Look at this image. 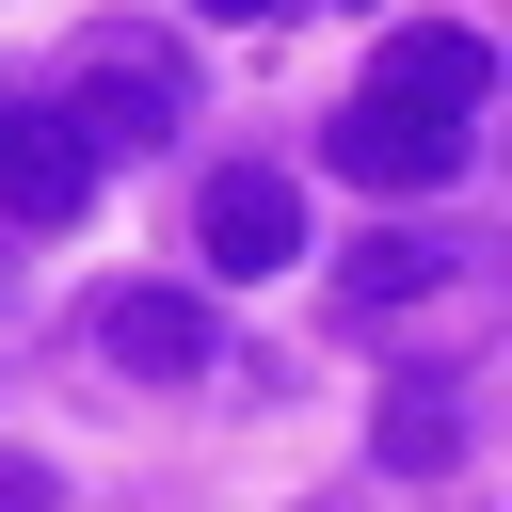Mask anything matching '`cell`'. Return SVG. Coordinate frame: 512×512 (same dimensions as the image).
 Segmentation results:
<instances>
[{"instance_id":"obj_1","label":"cell","mask_w":512,"mask_h":512,"mask_svg":"<svg viewBox=\"0 0 512 512\" xmlns=\"http://www.w3.org/2000/svg\"><path fill=\"white\" fill-rule=\"evenodd\" d=\"M320 160H336L352 192H448V176L480 160V112H448V96H400V80H352V112L320 128Z\"/></svg>"},{"instance_id":"obj_2","label":"cell","mask_w":512,"mask_h":512,"mask_svg":"<svg viewBox=\"0 0 512 512\" xmlns=\"http://www.w3.org/2000/svg\"><path fill=\"white\" fill-rule=\"evenodd\" d=\"M64 128H80V160H144V144H176V48H128V32H96V48H80V96H64Z\"/></svg>"},{"instance_id":"obj_3","label":"cell","mask_w":512,"mask_h":512,"mask_svg":"<svg viewBox=\"0 0 512 512\" xmlns=\"http://www.w3.org/2000/svg\"><path fill=\"white\" fill-rule=\"evenodd\" d=\"M192 256H208L224 288H256V272H288V256H304V192H288L272 160H240V176H208V192H192Z\"/></svg>"},{"instance_id":"obj_4","label":"cell","mask_w":512,"mask_h":512,"mask_svg":"<svg viewBox=\"0 0 512 512\" xmlns=\"http://www.w3.org/2000/svg\"><path fill=\"white\" fill-rule=\"evenodd\" d=\"M80 192H96L80 128H64V112H16V96H0V224H80Z\"/></svg>"},{"instance_id":"obj_5","label":"cell","mask_w":512,"mask_h":512,"mask_svg":"<svg viewBox=\"0 0 512 512\" xmlns=\"http://www.w3.org/2000/svg\"><path fill=\"white\" fill-rule=\"evenodd\" d=\"M96 352L144 368V384H192V368H208V304H192V288H112V304H96Z\"/></svg>"},{"instance_id":"obj_6","label":"cell","mask_w":512,"mask_h":512,"mask_svg":"<svg viewBox=\"0 0 512 512\" xmlns=\"http://www.w3.org/2000/svg\"><path fill=\"white\" fill-rule=\"evenodd\" d=\"M368 80H400V96H448V112H480L496 96V48L464 32V16H416V32H384V64Z\"/></svg>"},{"instance_id":"obj_7","label":"cell","mask_w":512,"mask_h":512,"mask_svg":"<svg viewBox=\"0 0 512 512\" xmlns=\"http://www.w3.org/2000/svg\"><path fill=\"white\" fill-rule=\"evenodd\" d=\"M432 272H448V240H416V224H368V240H352V272H336V304H352V320H384V304H416Z\"/></svg>"},{"instance_id":"obj_8","label":"cell","mask_w":512,"mask_h":512,"mask_svg":"<svg viewBox=\"0 0 512 512\" xmlns=\"http://www.w3.org/2000/svg\"><path fill=\"white\" fill-rule=\"evenodd\" d=\"M384 464H400V480H432V464H464V400H448V384H416V400H384Z\"/></svg>"},{"instance_id":"obj_9","label":"cell","mask_w":512,"mask_h":512,"mask_svg":"<svg viewBox=\"0 0 512 512\" xmlns=\"http://www.w3.org/2000/svg\"><path fill=\"white\" fill-rule=\"evenodd\" d=\"M208 32H272V16H304V0H192Z\"/></svg>"},{"instance_id":"obj_10","label":"cell","mask_w":512,"mask_h":512,"mask_svg":"<svg viewBox=\"0 0 512 512\" xmlns=\"http://www.w3.org/2000/svg\"><path fill=\"white\" fill-rule=\"evenodd\" d=\"M0 512H48V464H0Z\"/></svg>"}]
</instances>
